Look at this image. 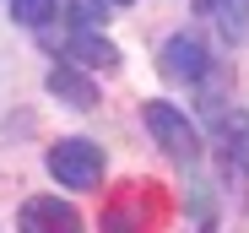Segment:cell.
<instances>
[{
	"mask_svg": "<svg viewBox=\"0 0 249 233\" xmlns=\"http://www.w3.org/2000/svg\"><path fill=\"white\" fill-rule=\"evenodd\" d=\"M141 120H146L152 141L168 152L174 163H184V168L200 163V130L190 125V114H184V108H174L168 98H146V103H141Z\"/></svg>",
	"mask_w": 249,
	"mask_h": 233,
	"instance_id": "obj_1",
	"label": "cell"
},
{
	"mask_svg": "<svg viewBox=\"0 0 249 233\" xmlns=\"http://www.w3.org/2000/svg\"><path fill=\"white\" fill-rule=\"evenodd\" d=\"M44 168H49V174H54L65 190H92V184H103L108 158H103V146L81 141V136H65V141H54V146H49Z\"/></svg>",
	"mask_w": 249,
	"mask_h": 233,
	"instance_id": "obj_2",
	"label": "cell"
},
{
	"mask_svg": "<svg viewBox=\"0 0 249 233\" xmlns=\"http://www.w3.org/2000/svg\"><path fill=\"white\" fill-rule=\"evenodd\" d=\"M157 71H162V82H174V87H206L212 49H206L195 33H174L168 44H162V54H157Z\"/></svg>",
	"mask_w": 249,
	"mask_h": 233,
	"instance_id": "obj_3",
	"label": "cell"
},
{
	"mask_svg": "<svg viewBox=\"0 0 249 233\" xmlns=\"http://www.w3.org/2000/svg\"><path fill=\"white\" fill-rule=\"evenodd\" d=\"M206 120H212V141H217V152H222V163L238 168V174H249V108H238V103H212Z\"/></svg>",
	"mask_w": 249,
	"mask_h": 233,
	"instance_id": "obj_4",
	"label": "cell"
},
{
	"mask_svg": "<svg viewBox=\"0 0 249 233\" xmlns=\"http://www.w3.org/2000/svg\"><path fill=\"white\" fill-rule=\"evenodd\" d=\"M17 228H22V233H81V217H76V206L60 201V196H33V201H22Z\"/></svg>",
	"mask_w": 249,
	"mask_h": 233,
	"instance_id": "obj_5",
	"label": "cell"
},
{
	"mask_svg": "<svg viewBox=\"0 0 249 233\" xmlns=\"http://www.w3.org/2000/svg\"><path fill=\"white\" fill-rule=\"evenodd\" d=\"M44 87H49V98H60L65 108H98V82L87 76V65H76V60H60L49 76H44Z\"/></svg>",
	"mask_w": 249,
	"mask_h": 233,
	"instance_id": "obj_6",
	"label": "cell"
},
{
	"mask_svg": "<svg viewBox=\"0 0 249 233\" xmlns=\"http://www.w3.org/2000/svg\"><path fill=\"white\" fill-rule=\"evenodd\" d=\"M60 60H76V65H87V71H114L119 65V49L108 44L98 27H71L60 38Z\"/></svg>",
	"mask_w": 249,
	"mask_h": 233,
	"instance_id": "obj_7",
	"label": "cell"
},
{
	"mask_svg": "<svg viewBox=\"0 0 249 233\" xmlns=\"http://www.w3.org/2000/svg\"><path fill=\"white\" fill-rule=\"evenodd\" d=\"M195 11L212 22L228 44H244L249 38V0H195Z\"/></svg>",
	"mask_w": 249,
	"mask_h": 233,
	"instance_id": "obj_8",
	"label": "cell"
},
{
	"mask_svg": "<svg viewBox=\"0 0 249 233\" xmlns=\"http://www.w3.org/2000/svg\"><path fill=\"white\" fill-rule=\"evenodd\" d=\"M54 6H60V0H11V22H22V27H49V22H54Z\"/></svg>",
	"mask_w": 249,
	"mask_h": 233,
	"instance_id": "obj_9",
	"label": "cell"
},
{
	"mask_svg": "<svg viewBox=\"0 0 249 233\" xmlns=\"http://www.w3.org/2000/svg\"><path fill=\"white\" fill-rule=\"evenodd\" d=\"M108 0H71V27H103Z\"/></svg>",
	"mask_w": 249,
	"mask_h": 233,
	"instance_id": "obj_10",
	"label": "cell"
},
{
	"mask_svg": "<svg viewBox=\"0 0 249 233\" xmlns=\"http://www.w3.org/2000/svg\"><path fill=\"white\" fill-rule=\"evenodd\" d=\"M114 6H130V0H114Z\"/></svg>",
	"mask_w": 249,
	"mask_h": 233,
	"instance_id": "obj_11",
	"label": "cell"
}]
</instances>
